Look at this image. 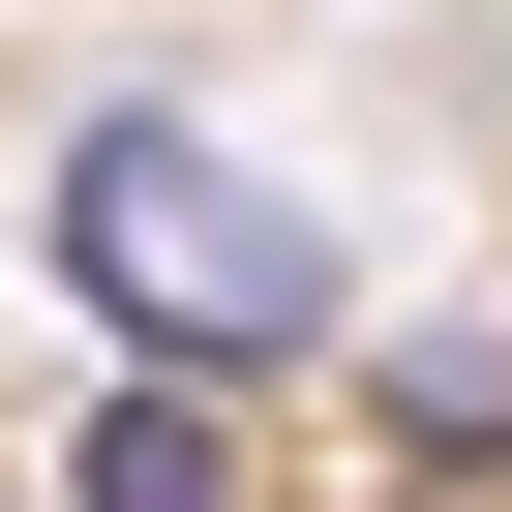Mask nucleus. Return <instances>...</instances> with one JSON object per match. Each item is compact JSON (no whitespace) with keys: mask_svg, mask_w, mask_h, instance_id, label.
I'll use <instances>...</instances> for the list:
<instances>
[{"mask_svg":"<svg viewBox=\"0 0 512 512\" xmlns=\"http://www.w3.org/2000/svg\"><path fill=\"white\" fill-rule=\"evenodd\" d=\"M61 272L151 332V392H211V362H332V332H362V272H332V241L241 181L181 91H91V121H61Z\"/></svg>","mask_w":512,"mask_h":512,"instance_id":"obj_1","label":"nucleus"},{"mask_svg":"<svg viewBox=\"0 0 512 512\" xmlns=\"http://www.w3.org/2000/svg\"><path fill=\"white\" fill-rule=\"evenodd\" d=\"M61 512H241V422H211V392H121V422L61 452Z\"/></svg>","mask_w":512,"mask_h":512,"instance_id":"obj_2","label":"nucleus"}]
</instances>
